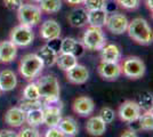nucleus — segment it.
Wrapping results in <instances>:
<instances>
[{
    "mask_svg": "<svg viewBox=\"0 0 153 137\" xmlns=\"http://www.w3.org/2000/svg\"><path fill=\"white\" fill-rule=\"evenodd\" d=\"M126 32L135 42L143 46H147L152 44L153 34L152 29L150 27L147 21L142 17H136L128 23V27Z\"/></svg>",
    "mask_w": 153,
    "mask_h": 137,
    "instance_id": "f257e3e1",
    "label": "nucleus"
},
{
    "mask_svg": "<svg viewBox=\"0 0 153 137\" xmlns=\"http://www.w3.org/2000/svg\"><path fill=\"white\" fill-rule=\"evenodd\" d=\"M40 98H42L47 104H55L59 101V82L55 76L47 74L42 76L37 80Z\"/></svg>",
    "mask_w": 153,
    "mask_h": 137,
    "instance_id": "f03ea898",
    "label": "nucleus"
},
{
    "mask_svg": "<svg viewBox=\"0 0 153 137\" xmlns=\"http://www.w3.org/2000/svg\"><path fill=\"white\" fill-rule=\"evenodd\" d=\"M44 69H45L44 62L38 56V54H33V53L26 54L19 61V74L26 80L32 81L33 79L38 78Z\"/></svg>",
    "mask_w": 153,
    "mask_h": 137,
    "instance_id": "7ed1b4c3",
    "label": "nucleus"
},
{
    "mask_svg": "<svg viewBox=\"0 0 153 137\" xmlns=\"http://www.w3.org/2000/svg\"><path fill=\"white\" fill-rule=\"evenodd\" d=\"M41 16H42V12L39 6L31 2L23 4L17 9V20L19 24L29 26V27H34L38 25L41 22Z\"/></svg>",
    "mask_w": 153,
    "mask_h": 137,
    "instance_id": "20e7f679",
    "label": "nucleus"
},
{
    "mask_svg": "<svg viewBox=\"0 0 153 137\" xmlns=\"http://www.w3.org/2000/svg\"><path fill=\"white\" fill-rule=\"evenodd\" d=\"M81 44L85 47V49L91 52L101 50L106 45V37L103 32L102 27L89 26L83 33Z\"/></svg>",
    "mask_w": 153,
    "mask_h": 137,
    "instance_id": "39448f33",
    "label": "nucleus"
},
{
    "mask_svg": "<svg viewBox=\"0 0 153 137\" xmlns=\"http://www.w3.org/2000/svg\"><path fill=\"white\" fill-rule=\"evenodd\" d=\"M145 63L137 56H129L123 59V63L121 64V73L128 79H140L145 74Z\"/></svg>",
    "mask_w": 153,
    "mask_h": 137,
    "instance_id": "423d86ee",
    "label": "nucleus"
},
{
    "mask_svg": "<svg viewBox=\"0 0 153 137\" xmlns=\"http://www.w3.org/2000/svg\"><path fill=\"white\" fill-rule=\"evenodd\" d=\"M9 40L16 47H27L33 42L34 33L32 27L19 24L12 29L9 33Z\"/></svg>",
    "mask_w": 153,
    "mask_h": 137,
    "instance_id": "0eeeda50",
    "label": "nucleus"
},
{
    "mask_svg": "<svg viewBox=\"0 0 153 137\" xmlns=\"http://www.w3.org/2000/svg\"><path fill=\"white\" fill-rule=\"evenodd\" d=\"M142 114V109L135 101H125L118 109V116L123 122L133 124L138 120Z\"/></svg>",
    "mask_w": 153,
    "mask_h": 137,
    "instance_id": "6e6552de",
    "label": "nucleus"
},
{
    "mask_svg": "<svg viewBox=\"0 0 153 137\" xmlns=\"http://www.w3.org/2000/svg\"><path fill=\"white\" fill-rule=\"evenodd\" d=\"M128 23H129V21L123 14L114 13L108 16L105 26H106L108 32L115 34V36H120L127 31Z\"/></svg>",
    "mask_w": 153,
    "mask_h": 137,
    "instance_id": "1a4fd4ad",
    "label": "nucleus"
},
{
    "mask_svg": "<svg viewBox=\"0 0 153 137\" xmlns=\"http://www.w3.org/2000/svg\"><path fill=\"white\" fill-rule=\"evenodd\" d=\"M98 74L103 80L106 81H115L121 76V65L119 63H111V62H102L98 65Z\"/></svg>",
    "mask_w": 153,
    "mask_h": 137,
    "instance_id": "9d476101",
    "label": "nucleus"
},
{
    "mask_svg": "<svg viewBox=\"0 0 153 137\" xmlns=\"http://www.w3.org/2000/svg\"><path fill=\"white\" fill-rule=\"evenodd\" d=\"M40 37L46 41H54L61 37L62 29L57 21L47 20L40 26Z\"/></svg>",
    "mask_w": 153,
    "mask_h": 137,
    "instance_id": "9b49d317",
    "label": "nucleus"
},
{
    "mask_svg": "<svg viewBox=\"0 0 153 137\" xmlns=\"http://www.w3.org/2000/svg\"><path fill=\"white\" fill-rule=\"evenodd\" d=\"M88 79H89L88 69L79 63L69 71H66V80L73 85H83L88 81Z\"/></svg>",
    "mask_w": 153,
    "mask_h": 137,
    "instance_id": "f8f14e48",
    "label": "nucleus"
},
{
    "mask_svg": "<svg viewBox=\"0 0 153 137\" xmlns=\"http://www.w3.org/2000/svg\"><path fill=\"white\" fill-rule=\"evenodd\" d=\"M72 109L73 112L80 117H89L95 110V103L88 96H80L74 99Z\"/></svg>",
    "mask_w": 153,
    "mask_h": 137,
    "instance_id": "ddd939ff",
    "label": "nucleus"
},
{
    "mask_svg": "<svg viewBox=\"0 0 153 137\" xmlns=\"http://www.w3.org/2000/svg\"><path fill=\"white\" fill-rule=\"evenodd\" d=\"M5 122L12 128H19L25 124V112L19 106L8 109L5 114Z\"/></svg>",
    "mask_w": 153,
    "mask_h": 137,
    "instance_id": "4468645a",
    "label": "nucleus"
},
{
    "mask_svg": "<svg viewBox=\"0 0 153 137\" xmlns=\"http://www.w3.org/2000/svg\"><path fill=\"white\" fill-rule=\"evenodd\" d=\"M44 122L48 128L57 127L61 119H62V111L57 106H54L51 104H44Z\"/></svg>",
    "mask_w": 153,
    "mask_h": 137,
    "instance_id": "2eb2a0df",
    "label": "nucleus"
},
{
    "mask_svg": "<svg viewBox=\"0 0 153 137\" xmlns=\"http://www.w3.org/2000/svg\"><path fill=\"white\" fill-rule=\"evenodd\" d=\"M17 48L10 40L0 41V62L1 63H12L17 56Z\"/></svg>",
    "mask_w": 153,
    "mask_h": 137,
    "instance_id": "dca6fc26",
    "label": "nucleus"
},
{
    "mask_svg": "<svg viewBox=\"0 0 153 137\" xmlns=\"http://www.w3.org/2000/svg\"><path fill=\"white\" fill-rule=\"evenodd\" d=\"M86 131L90 136L100 137L105 134L106 131V124L98 116L90 117L86 122Z\"/></svg>",
    "mask_w": 153,
    "mask_h": 137,
    "instance_id": "f3484780",
    "label": "nucleus"
},
{
    "mask_svg": "<svg viewBox=\"0 0 153 137\" xmlns=\"http://www.w3.org/2000/svg\"><path fill=\"white\" fill-rule=\"evenodd\" d=\"M100 52H101V61L102 62L119 63L121 59V50L114 44H106Z\"/></svg>",
    "mask_w": 153,
    "mask_h": 137,
    "instance_id": "a211bd4d",
    "label": "nucleus"
},
{
    "mask_svg": "<svg viewBox=\"0 0 153 137\" xmlns=\"http://www.w3.org/2000/svg\"><path fill=\"white\" fill-rule=\"evenodd\" d=\"M108 13L106 9L87 10V24L94 27H103L106 24Z\"/></svg>",
    "mask_w": 153,
    "mask_h": 137,
    "instance_id": "6ab92c4d",
    "label": "nucleus"
},
{
    "mask_svg": "<svg viewBox=\"0 0 153 137\" xmlns=\"http://www.w3.org/2000/svg\"><path fill=\"white\" fill-rule=\"evenodd\" d=\"M17 86V77L10 69H5L0 72V88L2 91H12Z\"/></svg>",
    "mask_w": 153,
    "mask_h": 137,
    "instance_id": "aec40b11",
    "label": "nucleus"
},
{
    "mask_svg": "<svg viewBox=\"0 0 153 137\" xmlns=\"http://www.w3.org/2000/svg\"><path fill=\"white\" fill-rule=\"evenodd\" d=\"M38 56L44 62V65L47 67H51V66L56 64L58 53L54 47H51L49 45H44L39 49Z\"/></svg>",
    "mask_w": 153,
    "mask_h": 137,
    "instance_id": "412c9836",
    "label": "nucleus"
},
{
    "mask_svg": "<svg viewBox=\"0 0 153 137\" xmlns=\"http://www.w3.org/2000/svg\"><path fill=\"white\" fill-rule=\"evenodd\" d=\"M57 128L63 133L65 137H74L79 133V126L76 120L71 117L62 118Z\"/></svg>",
    "mask_w": 153,
    "mask_h": 137,
    "instance_id": "4be33fe9",
    "label": "nucleus"
},
{
    "mask_svg": "<svg viewBox=\"0 0 153 137\" xmlns=\"http://www.w3.org/2000/svg\"><path fill=\"white\" fill-rule=\"evenodd\" d=\"M80 47H82L81 42H78L74 38L65 37L59 42V49H58V52H59V54H73V55H76V57H79V55L81 53L79 52L78 49Z\"/></svg>",
    "mask_w": 153,
    "mask_h": 137,
    "instance_id": "5701e85b",
    "label": "nucleus"
},
{
    "mask_svg": "<svg viewBox=\"0 0 153 137\" xmlns=\"http://www.w3.org/2000/svg\"><path fill=\"white\" fill-rule=\"evenodd\" d=\"M68 21L70 25L73 27H81L87 24V10L85 8H76L72 10L68 16Z\"/></svg>",
    "mask_w": 153,
    "mask_h": 137,
    "instance_id": "b1692460",
    "label": "nucleus"
},
{
    "mask_svg": "<svg viewBox=\"0 0 153 137\" xmlns=\"http://www.w3.org/2000/svg\"><path fill=\"white\" fill-rule=\"evenodd\" d=\"M76 64H78V57L73 54H59L57 56L56 65L65 72L69 71Z\"/></svg>",
    "mask_w": 153,
    "mask_h": 137,
    "instance_id": "393cba45",
    "label": "nucleus"
},
{
    "mask_svg": "<svg viewBox=\"0 0 153 137\" xmlns=\"http://www.w3.org/2000/svg\"><path fill=\"white\" fill-rule=\"evenodd\" d=\"M25 122L31 127H38L44 122V109H33L25 112Z\"/></svg>",
    "mask_w": 153,
    "mask_h": 137,
    "instance_id": "a878e982",
    "label": "nucleus"
},
{
    "mask_svg": "<svg viewBox=\"0 0 153 137\" xmlns=\"http://www.w3.org/2000/svg\"><path fill=\"white\" fill-rule=\"evenodd\" d=\"M38 6L42 13L55 14L61 10L62 0H40Z\"/></svg>",
    "mask_w": 153,
    "mask_h": 137,
    "instance_id": "bb28decb",
    "label": "nucleus"
},
{
    "mask_svg": "<svg viewBox=\"0 0 153 137\" xmlns=\"http://www.w3.org/2000/svg\"><path fill=\"white\" fill-rule=\"evenodd\" d=\"M138 124L140 128L144 131H152L153 130V114L152 109L146 110L143 114H140L138 118Z\"/></svg>",
    "mask_w": 153,
    "mask_h": 137,
    "instance_id": "cd10ccee",
    "label": "nucleus"
},
{
    "mask_svg": "<svg viewBox=\"0 0 153 137\" xmlns=\"http://www.w3.org/2000/svg\"><path fill=\"white\" fill-rule=\"evenodd\" d=\"M23 98H26V99H41L37 82L32 81V82L26 85V87L23 90Z\"/></svg>",
    "mask_w": 153,
    "mask_h": 137,
    "instance_id": "c85d7f7f",
    "label": "nucleus"
},
{
    "mask_svg": "<svg viewBox=\"0 0 153 137\" xmlns=\"http://www.w3.org/2000/svg\"><path fill=\"white\" fill-rule=\"evenodd\" d=\"M19 106L24 112H27L30 111V110H33V109L42 107L44 103L40 99H26V98H23L22 101H19Z\"/></svg>",
    "mask_w": 153,
    "mask_h": 137,
    "instance_id": "c756f323",
    "label": "nucleus"
},
{
    "mask_svg": "<svg viewBox=\"0 0 153 137\" xmlns=\"http://www.w3.org/2000/svg\"><path fill=\"white\" fill-rule=\"evenodd\" d=\"M82 5L86 10H96V9H106L105 0H83Z\"/></svg>",
    "mask_w": 153,
    "mask_h": 137,
    "instance_id": "7c9ffc66",
    "label": "nucleus"
},
{
    "mask_svg": "<svg viewBox=\"0 0 153 137\" xmlns=\"http://www.w3.org/2000/svg\"><path fill=\"white\" fill-rule=\"evenodd\" d=\"M98 117L101 118L106 124H112L115 119V112L113 111L111 107L104 106V107L101 109V111H100V113H98Z\"/></svg>",
    "mask_w": 153,
    "mask_h": 137,
    "instance_id": "2f4dec72",
    "label": "nucleus"
},
{
    "mask_svg": "<svg viewBox=\"0 0 153 137\" xmlns=\"http://www.w3.org/2000/svg\"><path fill=\"white\" fill-rule=\"evenodd\" d=\"M137 104L140 105V109H143V110H145V111L152 109V94L149 93V91H145V93L140 94V99H138Z\"/></svg>",
    "mask_w": 153,
    "mask_h": 137,
    "instance_id": "473e14b6",
    "label": "nucleus"
},
{
    "mask_svg": "<svg viewBox=\"0 0 153 137\" xmlns=\"http://www.w3.org/2000/svg\"><path fill=\"white\" fill-rule=\"evenodd\" d=\"M117 2L120 5V7L127 10L137 9L140 5V0H117Z\"/></svg>",
    "mask_w": 153,
    "mask_h": 137,
    "instance_id": "72a5a7b5",
    "label": "nucleus"
},
{
    "mask_svg": "<svg viewBox=\"0 0 153 137\" xmlns=\"http://www.w3.org/2000/svg\"><path fill=\"white\" fill-rule=\"evenodd\" d=\"M19 137H40L39 130L36 127H25L19 133Z\"/></svg>",
    "mask_w": 153,
    "mask_h": 137,
    "instance_id": "f704fd0d",
    "label": "nucleus"
},
{
    "mask_svg": "<svg viewBox=\"0 0 153 137\" xmlns=\"http://www.w3.org/2000/svg\"><path fill=\"white\" fill-rule=\"evenodd\" d=\"M4 5L7 9L17 12V9L23 5V0H4Z\"/></svg>",
    "mask_w": 153,
    "mask_h": 137,
    "instance_id": "c9c22d12",
    "label": "nucleus"
},
{
    "mask_svg": "<svg viewBox=\"0 0 153 137\" xmlns=\"http://www.w3.org/2000/svg\"><path fill=\"white\" fill-rule=\"evenodd\" d=\"M45 137H65L62 131L58 129L57 127H53L48 128V130L46 131Z\"/></svg>",
    "mask_w": 153,
    "mask_h": 137,
    "instance_id": "e433bc0d",
    "label": "nucleus"
},
{
    "mask_svg": "<svg viewBox=\"0 0 153 137\" xmlns=\"http://www.w3.org/2000/svg\"><path fill=\"white\" fill-rule=\"evenodd\" d=\"M0 137H19V134L10 129H4L0 131Z\"/></svg>",
    "mask_w": 153,
    "mask_h": 137,
    "instance_id": "4c0bfd02",
    "label": "nucleus"
},
{
    "mask_svg": "<svg viewBox=\"0 0 153 137\" xmlns=\"http://www.w3.org/2000/svg\"><path fill=\"white\" fill-rule=\"evenodd\" d=\"M120 137H138V136H137V134H136L134 130H131V129H128V130L123 131Z\"/></svg>",
    "mask_w": 153,
    "mask_h": 137,
    "instance_id": "58836bf2",
    "label": "nucleus"
},
{
    "mask_svg": "<svg viewBox=\"0 0 153 137\" xmlns=\"http://www.w3.org/2000/svg\"><path fill=\"white\" fill-rule=\"evenodd\" d=\"M69 5L71 6H79V5H82L83 0H65Z\"/></svg>",
    "mask_w": 153,
    "mask_h": 137,
    "instance_id": "ea45409f",
    "label": "nucleus"
},
{
    "mask_svg": "<svg viewBox=\"0 0 153 137\" xmlns=\"http://www.w3.org/2000/svg\"><path fill=\"white\" fill-rule=\"evenodd\" d=\"M145 5L149 10L153 12V0H145Z\"/></svg>",
    "mask_w": 153,
    "mask_h": 137,
    "instance_id": "a19ab883",
    "label": "nucleus"
},
{
    "mask_svg": "<svg viewBox=\"0 0 153 137\" xmlns=\"http://www.w3.org/2000/svg\"><path fill=\"white\" fill-rule=\"evenodd\" d=\"M31 4H39L40 2V0H29Z\"/></svg>",
    "mask_w": 153,
    "mask_h": 137,
    "instance_id": "79ce46f5",
    "label": "nucleus"
},
{
    "mask_svg": "<svg viewBox=\"0 0 153 137\" xmlns=\"http://www.w3.org/2000/svg\"><path fill=\"white\" fill-rule=\"evenodd\" d=\"M2 93H4V91L1 90V88H0V96H1V94H2Z\"/></svg>",
    "mask_w": 153,
    "mask_h": 137,
    "instance_id": "37998d69",
    "label": "nucleus"
}]
</instances>
